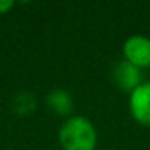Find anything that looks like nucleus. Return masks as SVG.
<instances>
[{
	"label": "nucleus",
	"mask_w": 150,
	"mask_h": 150,
	"mask_svg": "<svg viewBox=\"0 0 150 150\" xmlns=\"http://www.w3.org/2000/svg\"><path fill=\"white\" fill-rule=\"evenodd\" d=\"M97 139L94 123L81 115L66 118L58 131V142L63 150H95Z\"/></svg>",
	"instance_id": "f257e3e1"
},
{
	"label": "nucleus",
	"mask_w": 150,
	"mask_h": 150,
	"mask_svg": "<svg viewBox=\"0 0 150 150\" xmlns=\"http://www.w3.org/2000/svg\"><path fill=\"white\" fill-rule=\"evenodd\" d=\"M124 60L139 69L150 68V37L144 34H132L123 44Z\"/></svg>",
	"instance_id": "f03ea898"
},
{
	"label": "nucleus",
	"mask_w": 150,
	"mask_h": 150,
	"mask_svg": "<svg viewBox=\"0 0 150 150\" xmlns=\"http://www.w3.org/2000/svg\"><path fill=\"white\" fill-rule=\"evenodd\" d=\"M111 81L120 91L123 92H131L136 87H139L142 84V69H139L137 66L131 65L126 60H118L111 68Z\"/></svg>",
	"instance_id": "7ed1b4c3"
},
{
	"label": "nucleus",
	"mask_w": 150,
	"mask_h": 150,
	"mask_svg": "<svg viewBox=\"0 0 150 150\" xmlns=\"http://www.w3.org/2000/svg\"><path fill=\"white\" fill-rule=\"evenodd\" d=\"M129 113L134 121L150 127V81L142 82L129 94Z\"/></svg>",
	"instance_id": "20e7f679"
},
{
	"label": "nucleus",
	"mask_w": 150,
	"mask_h": 150,
	"mask_svg": "<svg viewBox=\"0 0 150 150\" xmlns=\"http://www.w3.org/2000/svg\"><path fill=\"white\" fill-rule=\"evenodd\" d=\"M45 103L50 110L58 116H68L73 113L74 100L71 94L65 89H52L45 97Z\"/></svg>",
	"instance_id": "39448f33"
},
{
	"label": "nucleus",
	"mask_w": 150,
	"mask_h": 150,
	"mask_svg": "<svg viewBox=\"0 0 150 150\" xmlns=\"http://www.w3.org/2000/svg\"><path fill=\"white\" fill-rule=\"evenodd\" d=\"M13 110L18 115L24 116V115H31L36 110V98L29 94V92H20L15 95L13 98Z\"/></svg>",
	"instance_id": "423d86ee"
},
{
	"label": "nucleus",
	"mask_w": 150,
	"mask_h": 150,
	"mask_svg": "<svg viewBox=\"0 0 150 150\" xmlns=\"http://www.w3.org/2000/svg\"><path fill=\"white\" fill-rule=\"evenodd\" d=\"M15 2L11 0H0V15H5L10 8H13Z\"/></svg>",
	"instance_id": "0eeeda50"
}]
</instances>
